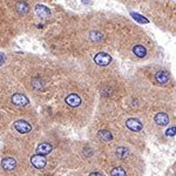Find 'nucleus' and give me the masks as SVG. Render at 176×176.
<instances>
[{"instance_id": "nucleus-1", "label": "nucleus", "mask_w": 176, "mask_h": 176, "mask_svg": "<svg viewBox=\"0 0 176 176\" xmlns=\"http://www.w3.org/2000/svg\"><path fill=\"white\" fill-rule=\"evenodd\" d=\"M94 61H95L99 66H107V65H109L112 62V56H111L109 54L100 52V53H97L95 56H94Z\"/></svg>"}, {"instance_id": "nucleus-2", "label": "nucleus", "mask_w": 176, "mask_h": 176, "mask_svg": "<svg viewBox=\"0 0 176 176\" xmlns=\"http://www.w3.org/2000/svg\"><path fill=\"white\" fill-rule=\"evenodd\" d=\"M14 128H16L19 133L26 134V133H29V132L32 130V126L27 122V121H25V120H18V121L14 122Z\"/></svg>"}, {"instance_id": "nucleus-3", "label": "nucleus", "mask_w": 176, "mask_h": 176, "mask_svg": "<svg viewBox=\"0 0 176 176\" xmlns=\"http://www.w3.org/2000/svg\"><path fill=\"white\" fill-rule=\"evenodd\" d=\"M11 101L14 106H18V107H24V106H27V105H28V99H27L24 94H20V93L13 94V95H12Z\"/></svg>"}, {"instance_id": "nucleus-4", "label": "nucleus", "mask_w": 176, "mask_h": 176, "mask_svg": "<svg viewBox=\"0 0 176 176\" xmlns=\"http://www.w3.org/2000/svg\"><path fill=\"white\" fill-rule=\"evenodd\" d=\"M31 162H32V165L38 168V169H43V167L46 165V157L43 156V155H40V154H37V155H33L32 157H31Z\"/></svg>"}, {"instance_id": "nucleus-5", "label": "nucleus", "mask_w": 176, "mask_h": 176, "mask_svg": "<svg viewBox=\"0 0 176 176\" xmlns=\"http://www.w3.org/2000/svg\"><path fill=\"white\" fill-rule=\"evenodd\" d=\"M35 13L40 19H48L51 16V10L45 5H37L35 6Z\"/></svg>"}, {"instance_id": "nucleus-6", "label": "nucleus", "mask_w": 176, "mask_h": 176, "mask_svg": "<svg viewBox=\"0 0 176 176\" xmlns=\"http://www.w3.org/2000/svg\"><path fill=\"white\" fill-rule=\"evenodd\" d=\"M126 126L133 132H140L143 128L142 123L140 122V120H138V119H128L126 122Z\"/></svg>"}, {"instance_id": "nucleus-7", "label": "nucleus", "mask_w": 176, "mask_h": 176, "mask_svg": "<svg viewBox=\"0 0 176 176\" xmlns=\"http://www.w3.org/2000/svg\"><path fill=\"white\" fill-rule=\"evenodd\" d=\"M66 103L70 107H79L81 105V97L76 94H70L66 97Z\"/></svg>"}, {"instance_id": "nucleus-8", "label": "nucleus", "mask_w": 176, "mask_h": 176, "mask_svg": "<svg viewBox=\"0 0 176 176\" xmlns=\"http://www.w3.org/2000/svg\"><path fill=\"white\" fill-rule=\"evenodd\" d=\"M16 160L12 159V157H6V159H4V160L1 161V167L7 171L13 170L16 168Z\"/></svg>"}, {"instance_id": "nucleus-9", "label": "nucleus", "mask_w": 176, "mask_h": 176, "mask_svg": "<svg viewBox=\"0 0 176 176\" xmlns=\"http://www.w3.org/2000/svg\"><path fill=\"white\" fill-rule=\"evenodd\" d=\"M155 122L157 123L159 126H167L169 122V117L165 113H157L155 115Z\"/></svg>"}, {"instance_id": "nucleus-10", "label": "nucleus", "mask_w": 176, "mask_h": 176, "mask_svg": "<svg viewBox=\"0 0 176 176\" xmlns=\"http://www.w3.org/2000/svg\"><path fill=\"white\" fill-rule=\"evenodd\" d=\"M133 53L138 56V58H144L147 55V49L142 45H135L133 47Z\"/></svg>"}, {"instance_id": "nucleus-11", "label": "nucleus", "mask_w": 176, "mask_h": 176, "mask_svg": "<svg viewBox=\"0 0 176 176\" xmlns=\"http://www.w3.org/2000/svg\"><path fill=\"white\" fill-rule=\"evenodd\" d=\"M52 149H53V147L49 143H46V142H45V143L39 144V147H38V154L45 156L46 154H49V153L52 151Z\"/></svg>"}, {"instance_id": "nucleus-12", "label": "nucleus", "mask_w": 176, "mask_h": 176, "mask_svg": "<svg viewBox=\"0 0 176 176\" xmlns=\"http://www.w3.org/2000/svg\"><path fill=\"white\" fill-rule=\"evenodd\" d=\"M155 78H156V80L159 81L160 83H165L167 81L169 80V75H168V73L167 72H163V70H160V72H157L156 73V75H155Z\"/></svg>"}, {"instance_id": "nucleus-13", "label": "nucleus", "mask_w": 176, "mask_h": 176, "mask_svg": "<svg viewBox=\"0 0 176 176\" xmlns=\"http://www.w3.org/2000/svg\"><path fill=\"white\" fill-rule=\"evenodd\" d=\"M16 10H18V12L20 14H26V13H28L29 7H28V5H27L25 1H19L16 4Z\"/></svg>"}, {"instance_id": "nucleus-14", "label": "nucleus", "mask_w": 176, "mask_h": 176, "mask_svg": "<svg viewBox=\"0 0 176 176\" xmlns=\"http://www.w3.org/2000/svg\"><path fill=\"white\" fill-rule=\"evenodd\" d=\"M99 138L102 140V141H111L113 139L112 134L107 130H100L99 132Z\"/></svg>"}, {"instance_id": "nucleus-15", "label": "nucleus", "mask_w": 176, "mask_h": 176, "mask_svg": "<svg viewBox=\"0 0 176 176\" xmlns=\"http://www.w3.org/2000/svg\"><path fill=\"white\" fill-rule=\"evenodd\" d=\"M127 155H128V150L126 149V148H122V147L117 148L116 156L119 159H124V157H127Z\"/></svg>"}, {"instance_id": "nucleus-16", "label": "nucleus", "mask_w": 176, "mask_h": 176, "mask_svg": "<svg viewBox=\"0 0 176 176\" xmlns=\"http://www.w3.org/2000/svg\"><path fill=\"white\" fill-rule=\"evenodd\" d=\"M111 176H126V171L123 170L122 168L117 167V168H114L111 171Z\"/></svg>"}, {"instance_id": "nucleus-17", "label": "nucleus", "mask_w": 176, "mask_h": 176, "mask_svg": "<svg viewBox=\"0 0 176 176\" xmlns=\"http://www.w3.org/2000/svg\"><path fill=\"white\" fill-rule=\"evenodd\" d=\"M89 38H91L92 41H100L102 40V34L100 32H96V31H93L89 34Z\"/></svg>"}, {"instance_id": "nucleus-18", "label": "nucleus", "mask_w": 176, "mask_h": 176, "mask_svg": "<svg viewBox=\"0 0 176 176\" xmlns=\"http://www.w3.org/2000/svg\"><path fill=\"white\" fill-rule=\"evenodd\" d=\"M132 16L133 18H135L138 21H140V22H147V20L144 19V18H142L141 16H139V14H136V13H132Z\"/></svg>"}, {"instance_id": "nucleus-19", "label": "nucleus", "mask_w": 176, "mask_h": 176, "mask_svg": "<svg viewBox=\"0 0 176 176\" xmlns=\"http://www.w3.org/2000/svg\"><path fill=\"white\" fill-rule=\"evenodd\" d=\"M4 60H5V58H4V55H0V66L2 65V62H4Z\"/></svg>"}, {"instance_id": "nucleus-20", "label": "nucleus", "mask_w": 176, "mask_h": 176, "mask_svg": "<svg viewBox=\"0 0 176 176\" xmlns=\"http://www.w3.org/2000/svg\"><path fill=\"white\" fill-rule=\"evenodd\" d=\"M89 176H102V175L100 174V173H92Z\"/></svg>"}, {"instance_id": "nucleus-21", "label": "nucleus", "mask_w": 176, "mask_h": 176, "mask_svg": "<svg viewBox=\"0 0 176 176\" xmlns=\"http://www.w3.org/2000/svg\"><path fill=\"white\" fill-rule=\"evenodd\" d=\"M83 2H86V0H83Z\"/></svg>"}]
</instances>
